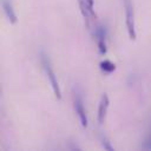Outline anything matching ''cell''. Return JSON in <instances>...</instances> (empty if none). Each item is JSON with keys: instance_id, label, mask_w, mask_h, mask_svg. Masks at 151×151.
I'll return each instance as SVG.
<instances>
[{"instance_id": "cell-5", "label": "cell", "mask_w": 151, "mask_h": 151, "mask_svg": "<svg viewBox=\"0 0 151 151\" xmlns=\"http://www.w3.org/2000/svg\"><path fill=\"white\" fill-rule=\"evenodd\" d=\"M109 106H110V98L107 96V93H103L101 98L99 100V105H98V113H97V118L99 124H104L105 119H106V114L109 111Z\"/></svg>"}, {"instance_id": "cell-3", "label": "cell", "mask_w": 151, "mask_h": 151, "mask_svg": "<svg viewBox=\"0 0 151 151\" xmlns=\"http://www.w3.org/2000/svg\"><path fill=\"white\" fill-rule=\"evenodd\" d=\"M124 7H125V25H126L129 38L131 40H136V37H137L136 19H134V9H133V5L131 0H125Z\"/></svg>"}, {"instance_id": "cell-2", "label": "cell", "mask_w": 151, "mask_h": 151, "mask_svg": "<svg viewBox=\"0 0 151 151\" xmlns=\"http://www.w3.org/2000/svg\"><path fill=\"white\" fill-rule=\"evenodd\" d=\"M80 13L85 20V25L91 29L92 24L96 21L97 15L94 12V0H78Z\"/></svg>"}, {"instance_id": "cell-6", "label": "cell", "mask_w": 151, "mask_h": 151, "mask_svg": "<svg viewBox=\"0 0 151 151\" xmlns=\"http://www.w3.org/2000/svg\"><path fill=\"white\" fill-rule=\"evenodd\" d=\"M1 6H2L4 13L6 14L8 21L11 24H15L18 19H17V14H15V11L13 8V5H12L11 0H2L1 1Z\"/></svg>"}, {"instance_id": "cell-7", "label": "cell", "mask_w": 151, "mask_h": 151, "mask_svg": "<svg viewBox=\"0 0 151 151\" xmlns=\"http://www.w3.org/2000/svg\"><path fill=\"white\" fill-rule=\"evenodd\" d=\"M100 68H101V71L103 72H105V73H112L114 70H116V65H114V63H112L111 60H103L101 63H100Z\"/></svg>"}, {"instance_id": "cell-4", "label": "cell", "mask_w": 151, "mask_h": 151, "mask_svg": "<svg viewBox=\"0 0 151 151\" xmlns=\"http://www.w3.org/2000/svg\"><path fill=\"white\" fill-rule=\"evenodd\" d=\"M73 107H74V111L80 120V124L83 127H86L87 126V114H86V110H85V106H84V103H83V99L79 94H74V98H73Z\"/></svg>"}, {"instance_id": "cell-1", "label": "cell", "mask_w": 151, "mask_h": 151, "mask_svg": "<svg viewBox=\"0 0 151 151\" xmlns=\"http://www.w3.org/2000/svg\"><path fill=\"white\" fill-rule=\"evenodd\" d=\"M41 65H42V68L45 71V74L48 79V83L51 84V87L53 90V93L54 96L58 98V99H61V90H60V86H59V83H58V79L55 77V73L51 66V63H50V59L47 58V55L45 54H41Z\"/></svg>"}]
</instances>
